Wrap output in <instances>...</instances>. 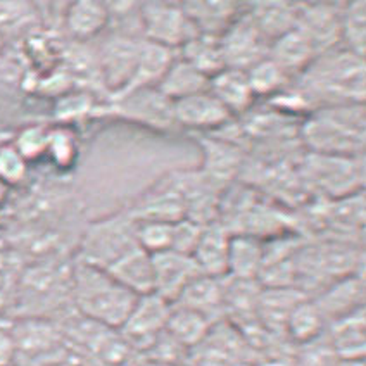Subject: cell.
I'll list each match as a JSON object with an SVG mask.
<instances>
[{
    "label": "cell",
    "instance_id": "cell-1",
    "mask_svg": "<svg viewBox=\"0 0 366 366\" xmlns=\"http://www.w3.org/2000/svg\"><path fill=\"white\" fill-rule=\"evenodd\" d=\"M297 90L307 107L365 104L366 66L365 59L335 47L318 54L302 73H299Z\"/></svg>",
    "mask_w": 366,
    "mask_h": 366
},
{
    "label": "cell",
    "instance_id": "cell-2",
    "mask_svg": "<svg viewBox=\"0 0 366 366\" xmlns=\"http://www.w3.org/2000/svg\"><path fill=\"white\" fill-rule=\"evenodd\" d=\"M137 299L106 269L78 259L71 264V306L74 313L83 318L111 330H119Z\"/></svg>",
    "mask_w": 366,
    "mask_h": 366
},
{
    "label": "cell",
    "instance_id": "cell-3",
    "mask_svg": "<svg viewBox=\"0 0 366 366\" xmlns=\"http://www.w3.org/2000/svg\"><path fill=\"white\" fill-rule=\"evenodd\" d=\"M301 137L313 154L363 156L366 142L365 104L320 107L302 124Z\"/></svg>",
    "mask_w": 366,
    "mask_h": 366
},
{
    "label": "cell",
    "instance_id": "cell-4",
    "mask_svg": "<svg viewBox=\"0 0 366 366\" xmlns=\"http://www.w3.org/2000/svg\"><path fill=\"white\" fill-rule=\"evenodd\" d=\"M71 302V266L39 263L24 268L11 315L14 318H52Z\"/></svg>",
    "mask_w": 366,
    "mask_h": 366
},
{
    "label": "cell",
    "instance_id": "cell-5",
    "mask_svg": "<svg viewBox=\"0 0 366 366\" xmlns=\"http://www.w3.org/2000/svg\"><path fill=\"white\" fill-rule=\"evenodd\" d=\"M302 173L307 183L325 194L328 201L363 192V156H327L307 152L302 161Z\"/></svg>",
    "mask_w": 366,
    "mask_h": 366
},
{
    "label": "cell",
    "instance_id": "cell-6",
    "mask_svg": "<svg viewBox=\"0 0 366 366\" xmlns=\"http://www.w3.org/2000/svg\"><path fill=\"white\" fill-rule=\"evenodd\" d=\"M9 328L21 366H44L68 352L64 332L54 320L14 318Z\"/></svg>",
    "mask_w": 366,
    "mask_h": 366
},
{
    "label": "cell",
    "instance_id": "cell-7",
    "mask_svg": "<svg viewBox=\"0 0 366 366\" xmlns=\"http://www.w3.org/2000/svg\"><path fill=\"white\" fill-rule=\"evenodd\" d=\"M135 227L137 222L132 214L128 219H123V216H112L92 223L83 237L76 259L102 269L109 268L114 261L139 245Z\"/></svg>",
    "mask_w": 366,
    "mask_h": 366
},
{
    "label": "cell",
    "instance_id": "cell-8",
    "mask_svg": "<svg viewBox=\"0 0 366 366\" xmlns=\"http://www.w3.org/2000/svg\"><path fill=\"white\" fill-rule=\"evenodd\" d=\"M139 18L145 40L178 51L197 33L187 19L182 4L145 2L139 6Z\"/></svg>",
    "mask_w": 366,
    "mask_h": 366
},
{
    "label": "cell",
    "instance_id": "cell-9",
    "mask_svg": "<svg viewBox=\"0 0 366 366\" xmlns=\"http://www.w3.org/2000/svg\"><path fill=\"white\" fill-rule=\"evenodd\" d=\"M268 47L269 41L257 30L249 12L242 18L232 21L227 31L219 36L224 68L240 69V71H245L257 61L268 57Z\"/></svg>",
    "mask_w": 366,
    "mask_h": 366
},
{
    "label": "cell",
    "instance_id": "cell-10",
    "mask_svg": "<svg viewBox=\"0 0 366 366\" xmlns=\"http://www.w3.org/2000/svg\"><path fill=\"white\" fill-rule=\"evenodd\" d=\"M172 306L157 294H145L137 299L127 322L119 328V334L130 347H139L147 351L164 332L168 323Z\"/></svg>",
    "mask_w": 366,
    "mask_h": 366
},
{
    "label": "cell",
    "instance_id": "cell-11",
    "mask_svg": "<svg viewBox=\"0 0 366 366\" xmlns=\"http://www.w3.org/2000/svg\"><path fill=\"white\" fill-rule=\"evenodd\" d=\"M142 40L124 35H114L104 41L99 51L97 66L106 89L111 97H116L130 85L137 62H139Z\"/></svg>",
    "mask_w": 366,
    "mask_h": 366
},
{
    "label": "cell",
    "instance_id": "cell-12",
    "mask_svg": "<svg viewBox=\"0 0 366 366\" xmlns=\"http://www.w3.org/2000/svg\"><path fill=\"white\" fill-rule=\"evenodd\" d=\"M344 4H297L295 28L311 41L316 54L340 45V16Z\"/></svg>",
    "mask_w": 366,
    "mask_h": 366
},
{
    "label": "cell",
    "instance_id": "cell-13",
    "mask_svg": "<svg viewBox=\"0 0 366 366\" xmlns=\"http://www.w3.org/2000/svg\"><path fill=\"white\" fill-rule=\"evenodd\" d=\"M151 256L154 269V294L163 297L169 305H173L183 290L202 274L192 256L189 254L163 251Z\"/></svg>",
    "mask_w": 366,
    "mask_h": 366
},
{
    "label": "cell",
    "instance_id": "cell-14",
    "mask_svg": "<svg viewBox=\"0 0 366 366\" xmlns=\"http://www.w3.org/2000/svg\"><path fill=\"white\" fill-rule=\"evenodd\" d=\"M365 274L356 273L327 285L311 299L325 316L327 323H330L365 307Z\"/></svg>",
    "mask_w": 366,
    "mask_h": 366
},
{
    "label": "cell",
    "instance_id": "cell-15",
    "mask_svg": "<svg viewBox=\"0 0 366 366\" xmlns=\"http://www.w3.org/2000/svg\"><path fill=\"white\" fill-rule=\"evenodd\" d=\"M307 297L294 287H261L256 305V320L268 334L285 339V323L302 299ZM287 340V339H285Z\"/></svg>",
    "mask_w": 366,
    "mask_h": 366
},
{
    "label": "cell",
    "instance_id": "cell-16",
    "mask_svg": "<svg viewBox=\"0 0 366 366\" xmlns=\"http://www.w3.org/2000/svg\"><path fill=\"white\" fill-rule=\"evenodd\" d=\"M112 101H114V111L127 114L128 118L156 127H168L169 123H174L173 102H169L159 94V90L152 86L130 92Z\"/></svg>",
    "mask_w": 366,
    "mask_h": 366
},
{
    "label": "cell",
    "instance_id": "cell-17",
    "mask_svg": "<svg viewBox=\"0 0 366 366\" xmlns=\"http://www.w3.org/2000/svg\"><path fill=\"white\" fill-rule=\"evenodd\" d=\"M230 237V232L219 222L204 224L202 234L192 252V259L202 274L213 278L227 277Z\"/></svg>",
    "mask_w": 366,
    "mask_h": 366
},
{
    "label": "cell",
    "instance_id": "cell-18",
    "mask_svg": "<svg viewBox=\"0 0 366 366\" xmlns=\"http://www.w3.org/2000/svg\"><path fill=\"white\" fill-rule=\"evenodd\" d=\"M230 112L209 90L173 102V119L187 128H216L230 119Z\"/></svg>",
    "mask_w": 366,
    "mask_h": 366
},
{
    "label": "cell",
    "instance_id": "cell-19",
    "mask_svg": "<svg viewBox=\"0 0 366 366\" xmlns=\"http://www.w3.org/2000/svg\"><path fill=\"white\" fill-rule=\"evenodd\" d=\"M327 339L339 360H365L366 352V318L365 307L355 313L330 322Z\"/></svg>",
    "mask_w": 366,
    "mask_h": 366
},
{
    "label": "cell",
    "instance_id": "cell-20",
    "mask_svg": "<svg viewBox=\"0 0 366 366\" xmlns=\"http://www.w3.org/2000/svg\"><path fill=\"white\" fill-rule=\"evenodd\" d=\"M174 306L187 307L195 313L202 315L211 323L223 322L224 306H223V278H213L201 274L187 287L180 294V297L173 302Z\"/></svg>",
    "mask_w": 366,
    "mask_h": 366
},
{
    "label": "cell",
    "instance_id": "cell-21",
    "mask_svg": "<svg viewBox=\"0 0 366 366\" xmlns=\"http://www.w3.org/2000/svg\"><path fill=\"white\" fill-rule=\"evenodd\" d=\"M106 272L137 297L154 292L152 256L139 245L114 261L109 268H106Z\"/></svg>",
    "mask_w": 366,
    "mask_h": 366
},
{
    "label": "cell",
    "instance_id": "cell-22",
    "mask_svg": "<svg viewBox=\"0 0 366 366\" xmlns=\"http://www.w3.org/2000/svg\"><path fill=\"white\" fill-rule=\"evenodd\" d=\"M182 7L195 33L209 39H219L237 18V6L234 2L204 0V2H185L182 4Z\"/></svg>",
    "mask_w": 366,
    "mask_h": 366
},
{
    "label": "cell",
    "instance_id": "cell-23",
    "mask_svg": "<svg viewBox=\"0 0 366 366\" xmlns=\"http://www.w3.org/2000/svg\"><path fill=\"white\" fill-rule=\"evenodd\" d=\"M316 56L318 54H316L311 41L297 28L269 41L268 47V57L274 64L280 66L287 76L305 71Z\"/></svg>",
    "mask_w": 366,
    "mask_h": 366
},
{
    "label": "cell",
    "instance_id": "cell-24",
    "mask_svg": "<svg viewBox=\"0 0 366 366\" xmlns=\"http://www.w3.org/2000/svg\"><path fill=\"white\" fill-rule=\"evenodd\" d=\"M174 59H177V51L163 47V45L152 44V41L142 40L139 62H137V68L135 73H133L130 85H128L122 94L116 95V97H122V95H127L130 94V92L140 89L156 86Z\"/></svg>",
    "mask_w": 366,
    "mask_h": 366
},
{
    "label": "cell",
    "instance_id": "cell-25",
    "mask_svg": "<svg viewBox=\"0 0 366 366\" xmlns=\"http://www.w3.org/2000/svg\"><path fill=\"white\" fill-rule=\"evenodd\" d=\"M109 21V11L106 4L95 2V0H80V2L69 4L64 11L66 31L80 44L101 35Z\"/></svg>",
    "mask_w": 366,
    "mask_h": 366
},
{
    "label": "cell",
    "instance_id": "cell-26",
    "mask_svg": "<svg viewBox=\"0 0 366 366\" xmlns=\"http://www.w3.org/2000/svg\"><path fill=\"white\" fill-rule=\"evenodd\" d=\"M207 86H209V78L206 74L195 69L192 64L183 61L182 57H177L172 62V66L166 69L156 89L169 102H177L180 99L206 92Z\"/></svg>",
    "mask_w": 366,
    "mask_h": 366
},
{
    "label": "cell",
    "instance_id": "cell-27",
    "mask_svg": "<svg viewBox=\"0 0 366 366\" xmlns=\"http://www.w3.org/2000/svg\"><path fill=\"white\" fill-rule=\"evenodd\" d=\"M207 90L223 104L224 109L230 114L249 109L256 99L251 86H249L245 71H240V69L224 68L219 73H216L214 76L209 78Z\"/></svg>",
    "mask_w": 366,
    "mask_h": 366
},
{
    "label": "cell",
    "instance_id": "cell-28",
    "mask_svg": "<svg viewBox=\"0 0 366 366\" xmlns=\"http://www.w3.org/2000/svg\"><path fill=\"white\" fill-rule=\"evenodd\" d=\"M263 240L242 234L232 235L230 245H228L227 277L240 278V280H257L263 268Z\"/></svg>",
    "mask_w": 366,
    "mask_h": 366
},
{
    "label": "cell",
    "instance_id": "cell-29",
    "mask_svg": "<svg viewBox=\"0 0 366 366\" xmlns=\"http://www.w3.org/2000/svg\"><path fill=\"white\" fill-rule=\"evenodd\" d=\"M325 224L335 232L337 239H346L344 235L357 234L363 230L365 224V192H357L347 197L328 201L325 209L322 211Z\"/></svg>",
    "mask_w": 366,
    "mask_h": 366
},
{
    "label": "cell",
    "instance_id": "cell-30",
    "mask_svg": "<svg viewBox=\"0 0 366 366\" xmlns=\"http://www.w3.org/2000/svg\"><path fill=\"white\" fill-rule=\"evenodd\" d=\"M251 18L257 30L268 41H273L284 33L294 30L297 19V4L290 2H257L252 4Z\"/></svg>",
    "mask_w": 366,
    "mask_h": 366
},
{
    "label": "cell",
    "instance_id": "cell-31",
    "mask_svg": "<svg viewBox=\"0 0 366 366\" xmlns=\"http://www.w3.org/2000/svg\"><path fill=\"white\" fill-rule=\"evenodd\" d=\"M211 328H213V323L202 315L173 305L164 332L185 351H194L206 339Z\"/></svg>",
    "mask_w": 366,
    "mask_h": 366
},
{
    "label": "cell",
    "instance_id": "cell-32",
    "mask_svg": "<svg viewBox=\"0 0 366 366\" xmlns=\"http://www.w3.org/2000/svg\"><path fill=\"white\" fill-rule=\"evenodd\" d=\"M327 320L311 297H305L294 307L285 323V339L292 346L311 342L327 332Z\"/></svg>",
    "mask_w": 366,
    "mask_h": 366
},
{
    "label": "cell",
    "instance_id": "cell-33",
    "mask_svg": "<svg viewBox=\"0 0 366 366\" xmlns=\"http://www.w3.org/2000/svg\"><path fill=\"white\" fill-rule=\"evenodd\" d=\"M182 54V59L192 64L207 78L214 76L224 69L223 54L219 49V39H209V36L195 35L187 44L178 49Z\"/></svg>",
    "mask_w": 366,
    "mask_h": 366
},
{
    "label": "cell",
    "instance_id": "cell-34",
    "mask_svg": "<svg viewBox=\"0 0 366 366\" xmlns=\"http://www.w3.org/2000/svg\"><path fill=\"white\" fill-rule=\"evenodd\" d=\"M240 149L228 142H207L206 145V164H204V177L213 185L216 183H228L234 173L242 166Z\"/></svg>",
    "mask_w": 366,
    "mask_h": 366
},
{
    "label": "cell",
    "instance_id": "cell-35",
    "mask_svg": "<svg viewBox=\"0 0 366 366\" xmlns=\"http://www.w3.org/2000/svg\"><path fill=\"white\" fill-rule=\"evenodd\" d=\"M340 47L365 59L366 54V4L363 0L344 4L340 16Z\"/></svg>",
    "mask_w": 366,
    "mask_h": 366
},
{
    "label": "cell",
    "instance_id": "cell-36",
    "mask_svg": "<svg viewBox=\"0 0 366 366\" xmlns=\"http://www.w3.org/2000/svg\"><path fill=\"white\" fill-rule=\"evenodd\" d=\"M26 261L14 249H0V316L9 315L23 278Z\"/></svg>",
    "mask_w": 366,
    "mask_h": 366
},
{
    "label": "cell",
    "instance_id": "cell-37",
    "mask_svg": "<svg viewBox=\"0 0 366 366\" xmlns=\"http://www.w3.org/2000/svg\"><path fill=\"white\" fill-rule=\"evenodd\" d=\"M39 7L30 2H0V39L24 35L39 23Z\"/></svg>",
    "mask_w": 366,
    "mask_h": 366
},
{
    "label": "cell",
    "instance_id": "cell-38",
    "mask_svg": "<svg viewBox=\"0 0 366 366\" xmlns=\"http://www.w3.org/2000/svg\"><path fill=\"white\" fill-rule=\"evenodd\" d=\"M245 76H247L249 86H251L254 97L278 94L282 86L285 85L287 78H289L282 71L280 66L274 64L269 57H264V59L252 64L249 69H245Z\"/></svg>",
    "mask_w": 366,
    "mask_h": 366
},
{
    "label": "cell",
    "instance_id": "cell-39",
    "mask_svg": "<svg viewBox=\"0 0 366 366\" xmlns=\"http://www.w3.org/2000/svg\"><path fill=\"white\" fill-rule=\"evenodd\" d=\"M137 244L149 254L169 251L173 240V223L156 219H135Z\"/></svg>",
    "mask_w": 366,
    "mask_h": 366
},
{
    "label": "cell",
    "instance_id": "cell-40",
    "mask_svg": "<svg viewBox=\"0 0 366 366\" xmlns=\"http://www.w3.org/2000/svg\"><path fill=\"white\" fill-rule=\"evenodd\" d=\"M45 156L51 157L57 168H71L78 156V142L74 133L68 127L51 128Z\"/></svg>",
    "mask_w": 366,
    "mask_h": 366
},
{
    "label": "cell",
    "instance_id": "cell-41",
    "mask_svg": "<svg viewBox=\"0 0 366 366\" xmlns=\"http://www.w3.org/2000/svg\"><path fill=\"white\" fill-rule=\"evenodd\" d=\"M290 360H292L294 366H334L339 357L335 356L325 332L322 337L311 340V342L294 346Z\"/></svg>",
    "mask_w": 366,
    "mask_h": 366
},
{
    "label": "cell",
    "instance_id": "cell-42",
    "mask_svg": "<svg viewBox=\"0 0 366 366\" xmlns=\"http://www.w3.org/2000/svg\"><path fill=\"white\" fill-rule=\"evenodd\" d=\"M49 132H51V128L45 127V124H30V127H24L23 130L16 133L11 142L18 149L21 156L28 163H31V161L44 157L47 152Z\"/></svg>",
    "mask_w": 366,
    "mask_h": 366
},
{
    "label": "cell",
    "instance_id": "cell-43",
    "mask_svg": "<svg viewBox=\"0 0 366 366\" xmlns=\"http://www.w3.org/2000/svg\"><path fill=\"white\" fill-rule=\"evenodd\" d=\"M28 164L30 163L21 156L11 140L0 145V180L9 189L26 180Z\"/></svg>",
    "mask_w": 366,
    "mask_h": 366
},
{
    "label": "cell",
    "instance_id": "cell-44",
    "mask_svg": "<svg viewBox=\"0 0 366 366\" xmlns=\"http://www.w3.org/2000/svg\"><path fill=\"white\" fill-rule=\"evenodd\" d=\"M94 111V101L85 92H69L57 99L54 107V118L59 123H68L73 119L83 118Z\"/></svg>",
    "mask_w": 366,
    "mask_h": 366
},
{
    "label": "cell",
    "instance_id": "cell-45",
    "mask_svg": "<svg viewBox=\"0 0 366 366\" xmlns=\"http://www.w3.org/2000/svg\"><path fill=\"white\" fill-rule=\"evenodd\" d=\"M204 224H199L189 218L178 219L173 223V240L169 251L180 252V254L192 256L195 245L199 242V237L202 234Z\"/></svg>",
    "mask_w": 366,
    "mask_h": 366
},
{
    "label": "cell",
    "instance_id": "cell-46",
    "mask_svg": "<svg viewBox=\"0 0 366 366\" xmlns=\"http://www.w3.org/2000/svg\"><path fill=\"white\" fill-rule=\"evenodd\" d=\"M18 365V352L12 339L9 323L0 322V366Z\"/></svg>",
    "mask_w": 366,
    "mask_h": 366
},
{
    "label": "cell",
    "instance_id": "cell-47",
    "mask_svg": "<svg viewBox=\"0 0 366 366\" xmlns=\"http://www.w3.org/2000/svg\"><path fill=\"white\" fill-rule=\"evenodd\" d=\"M257 366H294L290 356H278V357H266L263 363Z\"/></svg>",
    "mask_w": 366,
    "mask_h": 366
},
{
    "label": "cell",
    "instance_id": "cell-48",
    "mask_svg": "<svg viewBox=\"0 0 366 366\" xmlns=\"http://www.w3.org/2000/svg\"><path fill=\"white\" fill-rule=\"evenodd\" d=\"M44 366H81V365L76 363V361H73L71 357H69L68 352H66V355L62 356L61 360L52 361V363H47V365H44Z\"/></svg>",
    "mask_w": 366,
    "mask_h": 366
},
{
    "label": "cell",
    "instance_id": "cell-49",
    "mask_svg": "<svg viewBox=\"0 0 366 366\" xmlns=\"http://www.w3.org/2000/svg\"><path fill=\"white\" fill-rule=\"evenodd\" d=\"M334 366H365V360H337Z\"/></svg>",
    "mask_w": 366,
    "mask_h": 366
},
{
    "label": "cell",
    "instance_id": "cell-50",
    "mask_svg": "<svg viewBox=\"0 0 366 366\" xmlns=\"http://www.w3.org/2000/svg\"><path fill=\"white\" fill-rule=\"evenodd\" d=\"M9 187L6 185L2 180H0V206L7 201V195H9Z\"/></svg>",
    "mask_w": 366,
    "mask_h": 366
},
{
    "label": "cell",
    "instance_id": "cell-51",
    "mask_svg": "<svg viewBox=\"0 0 366 366\" xmlns=\"http://www.w3.org/2000/svg\"><path fill=\"white\" fill-rule=\"evenodd\" d=\"M9 142V133H7L4 128H0V145Z\"/></svg>",
    "mask_w": 366,
    "mask_h": 366
},
{
    "label": "cell",
    "instance_id": "cell-52",
    "mask_svg": "<svg viewBox=\"0 0 366 366\" xmlns=\"http://www.w3.org/2000/svg\"><path fill=\"white\" fill-rule=\"evenodd\" d=\"M2 49H4V40L0 39V56H2Z\"/></svg>",
    "mask_w": 366,
    "mask_h": 366
},
{
    "label": "cell",
    "instance_id": "cell-53",
    "mask_svg": "<svg viewBox=\"0 0 366 366\" xmlns=\"http://www.w3.org/2000/svg\"><path fill=\"white\" fill-rule=\"evenodd\" d=\"M14 366H21V365H14Z\"/></svg>",
    "mask_w": 366,
    "mask_h": 366
}]
</instances>
